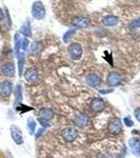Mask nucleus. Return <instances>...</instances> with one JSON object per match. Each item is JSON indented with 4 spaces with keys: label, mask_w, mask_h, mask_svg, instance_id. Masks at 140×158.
Instances as JSON below:
<instances>
[{
    "label": "nucleus",
    "mask_w": 140,
    "mask_h": 158,
    "mask_svg": "<svg viewBox=\"0 0 140 158\" xmlns=\"http://www.w3.org/2000/svg\"><path fill=\"white\" fill-rule=\"evenodd\" d=\"M22 35H24L25 37H31L32 36V29H31V24H30V21L26 20L21 26V30H20Z\"/></svg>",
    "instance_id": "obj_18"
},
{
    "label": "nucleus",
    "mask_w": 140,
    "mask_h": 158,
    "mask_svg": "<svg viewBox=\"0 0 140 158\" xmlns=\"http://www.w3.org/2000/svg\"><path fill=\"white\" fill-rule=\"evenodd\" d=\"M38 122H39V124L41 126H43V129H45V128H48V126H51L50 124V122L48 121V120H44V119H41V118H38Z\"/></svg>",
    "instance_id": "obj_25"
},
{
    "label": "nucleus",
    "mask_w": 140,
    "mask_h": 158,
    "mask_svg": "<svg viewBox=\"0 0 140 158\" xmlns=\"http://www.w3.org/2000/svg\"><path fill=\"white\" fill-rule=\"evenodd\" d=\"M75 33H76V30H75V29H71V30H68V32H65V34L63 35V41L64 42H68L71 39L73 38V36L75 35Z\"/></svg>",
    "instance_id": "obj_21"
},
{
    "label": "nucleus",
    "mask_w": 140,
    "mask_h": 158,
    "mask_svg": "<svg viewBox=\"0 0 140 158\" xmlns=\"http://www.w3.org/2000/svg\"><path fill=\"white\" fill-rule=\"evenodd\" d=\"M1 72L4 76L6 77H13L15 75V66L13 62H5L2 64Z\"/></svg>",
    "instance_id": "obj_12"
},
{
    "label": "nucleus",
    "mask_w": 140,
    "mask_h": 158,
    "mask_svg": "<svg viewBox=\"0 0 140 158\" xmlns=\"http://www.w3.org/2000/svg\"><path fill=\"white\" fill-rule=\"evenodd\" d=\"M32 15L35 19L41 20L45 17V8L41 1H35L32 5Z\"/></svg>",
    "instance_id": "obj_2"
},
{
    "label": "nucleus",
    "mask_w": 140,
    "mask_h": 158,
    "mask_svg": "<svg viewBox=\"0 0 140 158\" xmlns=\"http://www.w3.org/2000/svg\"><path fill=\"white\" fill-rule=\"evenodd\" d=\"M68 53L73 60H79L82 56V46L78 42H73L68 45Z\"/></svg>",
    "instance_id": "obj_3"
},
{
    "label": "nucleus",
    "mask_w": 140,
    "mask_h": 158,
    "mask_svg": "<svg viewBox=\"0 0 140 158\" xmlns=\"http://www.w3.org/2000/svg\"><path fill=\"white\" fill-rule=\"evenodd\" d=\"M130 28L131 29H139L140 28V17L132 20V22L130 23Z\"/></svg>",
    "instance_id": "obj_23"
},
{
    "label": "nucleus",
    "mask_w": 140,
    "mask_h": 158,
    "mask_svg": "<svg viewBox=\"0 0 140 158\" xmlns=\"http://www.w3.org/2000/svg\"><path fill=\"white\" fill-rule=\"evenodd\" d=\"M108 131L112 135H118L122 132V121L118 117H115L108 122Z\"/></svg>",
    "instance_id": "obj_4"
},
{
    "label": "nucleus",
    "mask_w": 140,
    "mask_h": 158,
    "mask_svg": "<svg viewBox=\"0 0 140 158\" xmlns=\"http://www.w3.org/2000/svg\"><path fill=\"white\" fill-rule=\"evenodd\" d=\"M28 130L31 135L35 134V130H36V121L34 118H28Z\"/></svg>",
    "instance_id": "obj_20"
},
{
    "label": "nucleus",
    "mask_w": 140,
    "mask_h": 158,
    "mask_svg": "<svg viewBox=\"0 0 140 158\" xmlns=\"http://www.w3.org/2000/svg\"><path fill=\"white\" fill-rule=\"evenodd\" d=\"M28 45H30V40L28 38H22V40H21V51L22 52L28 50Z\"/></svg>",
    "instance_id": "obj_22"
},
{
    "label": "nucleus",
    "mask_w": 140,
    "mask_h": 158,
    "mask_svg": "<svg viewBox=\"0 0 140 158\" xmlns=\"http://www.w3.org/2000/svg\"><path fill=\"white\" fill-rule=\"evenodd\" d=\"M10 132H11V137H12V139L14 140V142L16 144H23V135H22V131L20 130L17 126H15V124H13V126H11L10 128Z\"/></svg>",
    "instance_id": "obj_5"
},
{
    "label": "nucleus",
    "mask_w": 140,
    "mask_h": 158,
    "mask_svg": "<svg viewBox=\"0 0 140 158\" xmlns=\"http://www.w3.org/2000/svg\"><path fill=\"white\" fill-rule=\"evenodd\" d=\"M73 25H75L78 29H85L90 25L91 20L88 17H83V16H77L75 18H73L72 21Z\"/></svg>",
    "instance_id": "obj_9"
},
{
    "label": "nucleus",
    "mask_w": 140,
    "mask_h": 158,
    "mask_svg": "<svg viewBox=\"0 0 140 158\" xmlns=\"http://www.w3.org/2000/svg\"><path fill=\"white\" fill-rule=\"evenodd\" d=\"M74 122L75 124H77L78 126H88V122H90V118H88V116L85 114H78L74 118Z\"/></svg>",
    "instance_id": "obj_16"
},
{
    "label": "nucleus",
    "mask_w": 140,
    "mask_h": 158,
    "mask_svg": "<svg viewBox=\"0 0 140 158\" xmlns=\"http://www.w3.org/2000/svg\"><path fill=\"white\" fill-rule=\"evenodd\" d=\"M102 23L105 26H115L119 23V19L118 17L114 16V15H108L102 18Z\"/></svg>",
    "instance_id": "obj_13"
},
{
    "label": "nucleus",
    "mask_w": 140,
    "mask_h": 158,
    "mask_svg": "<svg viewBox=\"0 0 140 158\" xmlns=\"http://www.w3.org/2000/svg\"><path fill=\"white\" fill-rule=\"evenodd\" d=\"M24 78L28 83H35L38 80V71L36 69H28L24 72Z\"/></svg>",
    "instance_id": "obj_11"
},
{
    "label": "nucleus",
    "mask_w": 140,
    "mask_h": 158,
    "mask_svg": "<svg viewBox=\"0 0 140 158\" xmlns=\"http://www.w3.org/2000/svg\"><path fill=\"white\" fill-rule=\"evenodd\" d=\"M79 135V132L77 129L72 128V126H68V128H65L61 131V136L63 138L64 141L66 142H73L77 139Z\"/></svg>",
    "instance_id": "obj_1"
},
{
    "label": "nucleus",
    "mask_w": 140,
    "mask_h": 158,
    "mask_svg": "<svg viewBox=\"0 0 140 158\" xmlns=\"http://www.w3.org/2000/svg\"><path fill=\"white\" fill-rule=\"evenodd\" d=\"M134 116H135V118H136V119L140 122V108L135 109V111H134Z\"/></svg>",
    "instance_id": "obj_26"
},
{
    "label": "nucleus",
    "mask_w": 140,
    "mask_h": 158,
    "mask_svg": "<svg viewBox=\"0 0 140 158\" xmlns=\"http://www.w3.org/2000/svg\"><path fill=\"white\" fill-rule=\"evenodd\" d=\"M53 117H54V112H53L52 109L42 108L41 110L39 111V117L38 118H41V119H44V120L50 121L51 119H53Z\"/></svg>",
    "instance_id": "obj_14"
},
{
    "label": "nucleus",
    "mask_w": 140,
    "mask_h": 158,
    "mask_svg": "<svg viewBox=\"0 0 140 158\" xmlns=\"http://www.w3.org/2000/svg\"><path fill=\"white\" fill-rule=\"evenodd\" d=\"M14 94H15V106H17L18 103L22 101V86L21 84H17L15 86L14 90Z\"/></svg>",
    "instance_id": "obj_19"
},
{
    "label": "nucleus",
    "mask_w": 140,
    "mask_h": 158,
    "mask_svg": "<svg viewBox=\"0 0 140 158\" xmlns=\"http://www.w3.org/2000/svg\"><path fill=\"white\" fill-rule=\"evenodd\" d=\"M3 17H4V14H3V12H2L1 8H0V21L3 19Z\"/></svg>",
    "instance_id": "obj_27"
},
{
    "label": "nucleus",
    "mask_w": 140,
    "mask_h": 158,
    "mask_svg": "<svg viewBox=\"0 0 140 158\" xmlns=\"http://www.w3.org/2000/svg\"><path fill=\"white\" fill-rule=\"evenodd\" d=\"M128 146L132 151V153L137 157H140V138L134 137L128 140Z\"/></svg>",
    "instance_id": "obj_10"
},
{
    "label": "nucleus",
    "mask_w": 140,
    "mask_h": 158,
    "mask_svg": "<svg viewBox=\"0 0 140 158\" xmlns=\"http://www.w3.org/2000/svg\"><path fill=\"white\" fill-rule=\"evenodd\" d=\"M86 83L88 84V86H91V88H96V86H98L100 84V81H101V79H100V77L98 75L96 74H90L86 76V79H85Z\"/></svg>",
    "instance_id": "obj_15"
},
{
    "label": "nucleus",
    "mask_w": 140,
    "mask_h": 158,
    "mask_svg": "<svg viewBox=\"0 0 140 158\" xmlns=\"http://www.w3.org/2000/svg\"><path fill=\"white\" fill-rule=\"evenodd\" d=\"M122 82V76L118 72H111L106 76V83L111 86H118Z\"/></svg>",
    "instance_id": "obj_6"
},
{
    "label": "nucleus",
    "mask_w": 140,
    "mask_h": 158,
    "mask_svg": "<svg viewBox=\"0 0 140 158\" xmlns=\"http://www.w3.org/2000/svg\"><path fill=\"white\" fill-rule=\"evenodd\" d=\"M123 123L125 124L126 126H134V121H133L132 117L131 116H125L123 118Z\"/></svg>",
    "instance_id": "obj_24"
},
{
    "label": "nucleus",
    "mask_w": 140,
    "mask_h": 158,
    "mask_svg": "<svg viewBox=\"0 0 140 158\" xmlns=\"http://www.w3.org/2000/svg\"><path fill=\"white\" fill-rule=\"evenodd\" d=\"M13 93V83L8 80L0 82V96L2 97H8Z\"/></svg>",
    "instance_id": "obj_8"
},
{
    "label": "nucleus",
    "mask_w": 140,
    "mask_h": 158,
    "mask_svg": "<svg viewBox=\"0 0 140 158\" xmlns=\"http://www.w3.org/2000/svg\"><path fill=\"white\" fill-rule=\"evenodd\" d=\"M42 50H43V44L39 41L33 42V43L30 45V48H28V52H30V54H33V55L39 54Z\"/></svg>",
    "instance_id": "obj_17"
},
{
    "label": "nucleus",
    "mask_w": 140,
    "mask_h": 158,
    "mask_svg": "<svg viewBox=\"0 0 140 158\" xmlns=\"http://www.w3.org/2000/svg\"><path fill=\"white\" fill-rule=\"evenodd\" d=\"M91 110L95 113H100L102 111L105 110L106 108V103L102 98H93L92 101H91Z\"/></svg>",
    "instance_id": "obj_7"
}]
</instances>
